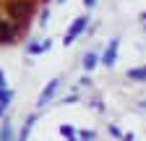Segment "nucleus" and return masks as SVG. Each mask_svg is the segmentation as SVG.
Instances as JSON below:
<instances>
[{
  "label": "nucleus",
  "mask_w": 146,
  "mask_h": 141,
  "mask_svg": "<svg viewBox=\"0 0 146 141\" xmlns=\"http://www.w3.org/2000/svg\"><path fill=\"white\" fill-rule=\"evenodd\" d=\"M44 50H50V42H44V45H31L29 47V52H44Z\"/></svg>",
  "instance_id": "7"
},
{
  "label": "nucleus",
  "mask_w": 146,
  "mask_h": 141,
  "mask_svg": "<svg viewBox=\"0 0 146 141\" xmlns=\"http://www.w3.org/2000/svg\"><path fill=\"white\" fill-rule=\"evenodd\" d=\"M94 3H97V0H84V5H86V8H91Z\"/></svg>",
  "instance_id": "9"
},
{
  "label": "nucleus",
  "mask_w": 146,
  "mask_h": 141,
  "mask_svg": "<svg viewBox=\"0 0 146 141\" xmlns=\"http://www.w3.org/2000/svg\"><path fill=\"white\" fill-rule=\"evenodd\" d=\"M8 11H11V16L13 19H26V16L31 13V3H24V0H11L8 3Z\"/></svg>",
  "instance_id": "1"
},
{
  "label": "nucleus",
  "mask_w": 146,
  "mask_h": 141,
  "mask_svg": "<svg viewBox=\"0 0 146 141\" xmlns=\"http://www.w3.org/2000/svg\"><path fill=\"white\" fill-rule=\"evenodd\" d=\"M55 89H58V81H50V86H47V89L42 92V97H39V104H47V102H50V97L55 94Z\"/></svg>",
  "instance_id": "4"
},
{
  "label": "nucleus",
  "mask_w": 146,
  "mask_h": 141,
  "mask_svg": "<svg viewBox=\"0 0 146 141\" xmlns=\"http://www.w3.org/2000/svg\"><path fill=\"white\" fill-rule=\"evenodd\" d=\"M128 76H131V78H146V68H136V70H131Z\"/></svg>",
  "instance_id": "6"
},
{
  "label": "nucleus",
  "mask_w": 146,
  "mask_h": 141,
  "mask_svg": "<svg viewBox=\"0 0 146 141\" xmlns=\"http://www.w3.org/2000/svg\"><path fill=\"white\" fill-rule=\"evenodd\" d=\"M115 55H117V39L110 42V47H107V52H104L102 63H104V65H112V63H115Z\"/></svg>",
  "instance_id": "3"
},
{
  "label": "nucleus",
  "mask_w": 146,
  "mask_h": 141,
  "mask_svg": "<svg viewBox=\"0 0 146 141\" xmlns=\"http://www.w3.org/2000/svg\"><path fill=\"white\" fill-rule=\"evenodd\" d=\"M84 26H86V16H84V19H78L76 24H73V26H70V31L65 34V39H63V42H65V45H70V42H73V39H76V37H78V34H81V31H84Z\"/></svg>",
  "instance_id": "2"
},
{
  "label": "nucleus",
  "mask_w": 146,
  "mask_h": 141,
  "mask_svg": "<svg viewBox=\"0 0 146 141\" xmlns=\"http://www.w3.org/2000/svg\"><path fill=\"white\" fill-rule=\"evenodd\" d=\"M94 63H97V55H91V52H89V55L84 58V68L89 70V68H94Z\"/></svg>",
  "instance_id": "5"
},
{
  "label": "nucleus",
  "mask_w": 146,
  "mask_h": 141,
  "mask_svg": "<svg viewBox=\"0 0 146 141\" xmlns=\"http://www.w3.org/2000/svg\"><path fill=\"white\" fill-rule=\"evenodd\" d=\"M0 141H11V128H3V131H0Z\"/></svg>",
  "instance_id": "8"
}]
</instances>
